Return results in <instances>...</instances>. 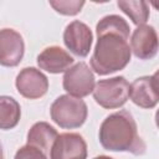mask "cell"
Here are the masks:
<instances>
[{
	"instance_id": "1",
	"label": "cell",
	"mask_w": 159,
	"mask_h": 159,
	"mask_svg": "<svg viewBox=\"0 0 159 159\" xmlns=\"http://www.w3.org/2000/svg\"><path fill=\"white\" fill-rule=\"evenodd\" d=\"M98 138L101 145L109 152H128L133 155H142L147 150V144L138 134L132 113L125 109L106 117L99 127Z\"/></svg>"
},
{
	"instance_id": "2",
	"label": "cell",
	"mask_w": 159,
	"mask_h": 159,
	"mask_svg": "<svg viewBox=\"0 0 159 159\" xmlns=\"http://www.w3.org/2000/svg\"><path fill=\"white\" fill-rule=\"evenodd\" d=\"M96 34L98 39L91 57V68L99 76L123 70L132 56L129 34L113 31H96Z\"/></svg>"
},
{
	"instance_id": "3",
	"label": "cell",
	"mask_w": 159,
	"mask_h": 159,
	"mask_svg": "<svg viewBox=\"0 0 159 159\" xmlns=\"http://www.w3.org/2000/svg\"><path fill=\"white\" fill-rule=\"evenodd\" d=\"M51 119L63 129L80 128L87 119L88 108L83 99L62 94L57 97L50 108Z\"/></svg>"
},
{
	"instance_id": "4",
	"label": "cell",
	"mask_w": 159,
	"mask_h": 159,
	"mask_svg": "<svg viewBox=\"0 0 159 159\" xmlns=\"http://www.w3.org/2000/svg\"><path fill=\"white\" fill-rule=\"evenodd\" d=\"M93 98L106 109H116L125 104L129 98V82L123 76L99 80L94 84Z\"/></svg>"
},
{
	"instance_id": "5",
	"label": "cell",
	"mask_w": 159,
	"mask_h": 159,
	"mask_svg": "<svg viewBox=\"0 0 159 159\" xmlns=\"http://www.w3.org/2000/svg\"><path fill=\"white\" fill-rule=\"evenodd\" d=\"M94 84V75L84 62H78L70 67L62 78L63 89L67 94L76 98H83L91 94Z\"/></svg>"
},
{
	"instance_id": "6",
	"label": "cell",
	"mask_w": 159,
	"mask_h": 159,
	"mask_svg": "<svg viewBox=\"0 0 159 159\" xmlns=\"http://www.w3.org/2000/svg\"><path fill=\"white\" fill-rule=\"evenodd\" d=\"M48 159H87V143L78 133L58 134Z\"/></svg>"
},
{
	"instance_id": "7",
	"label": "cell",
	"mask_w": 159,
	"mask_h": 159,
	"mask_svg": "<svg viewBox=\"0 0 159 159\" xmlns=\"http://www.w3.org/2000/svg\"><path fill=\"white\" fill-rule=\"evenodd\" d=\"M15 86L17 92L27 99L43 97L48 89L47 77L35 67H25L16 76Z\"/></svg>"
},
{
	"instance_id": "8",
	"label": "cell",
	"mask_w": 159,
	"mask_h": 159,
	"mask_svg": "<svg viewBox=\"0 0 159 159\" xmlns=\"http://www.w3.org/2000/svg\"><path fill=\"white\" fill-rule=\"evenodd\" d=\"M63 42L73 55L86 57L91 51L93 34L84 22L75 20L66 26L63 31Z\"/></svg>"
},
{
	"instance_id": "9",
	"label": "cell",
	"mask_w": 159,
	"mask_h": 159,
	"mask_svg": "<svg viewBox=\"0 0 159 159\" xmlns=\"http://www.w3.org/2000/svg\"><path fill=\"white\" fill-rule=\"evenodd\" d=\"M158 73L153 76H143L135 78L129 84V98L138 107L150 109L154 108L159 99Z\"/></svg>"
},
{
	"instance_id": "10",
	"label": "cell",
	"mask_w": 159,
	"mask_h": 159,
	"mask_svg": "<svg viewBox=\"0 0 159 159\" xmlns=\"http://www.w3.org/2000/svg\"><path fill=\"white\" fill-rule=\"evenodd\" d=\"M25 53L22 36L14 29L0 30V65L5 67L17 66Z\"/></svg>"
},
{
	"instance_id": "11",
	"label": "cell",
	"mask_w": 159,
	"mask_h": 159,
	"mask_svg": "<svg viewBox=\"0 0 159 159\" xmlns=\"http://www.w3.org/2000/svg\"><path fill=\"white\" fill-rule=\"evenodd\" d=\"M130 51L139 60H150L158 52V35L153 26L140 25L130 37Z\"/></svg>"
},
{
	"instance_id": "12",
	"label": "cell",
	"mask_w": 159,
	"mask_h": 159,
	"mask_svg": "<svg viewBox=\"0 0 159 159\" xmlns=\"http://www.w3.org/2000/svg\"><path fill=\"white\" fill-rule=\"evenodd\" d=\"M73 57L60 46L46 47L37 56V65L41 70L50 73L66 72L73 65Z\"/></svg>"
},
{
	"instance_id": "13",
	"label": "cell",
	"mask_w": 159,
	"mask_h": 159,
	"mask_svg": "<svg viewBox=\"0 0 159 159\" xmlns=\"http://www.w3.org/2000/svg\"><path fill=\"white\" fill-rule=\"evenodd\" d=\"M57 135V130L51 124L47 122H37L30 128L27 133V144L37 148L48 158L52 144Z\"/></svg>"
},
{
	"instance_id": "14",
	"label": "cell",
	"mask_w": 159,
	"mask_h": 159,
	"mask_svg": "<svg viewBox=\"0 0 159 159\" xmlns=\"http://www.w3.org/2000/svg\"><path fill=\"white\" fill-rule=\"evenodd\" d=\"M21 117L19 102L10 96H0V129L7 130L17 125Z\"/></svg>"
},
{
	"instance_id": "15",
	"label": "cell",
	"mask_w": 159,
	"mask_h": 159,
	"mask_svg": "<svg viewBox=\"0 0 159 159\" xmlns=\"http://www.w3.org/2000/svg\"><path fill=\"white\" fill-rule=\"evenodd\" d=\"M118 7L132 20L137 26L145 25L149 19V5L147 1H134V0H119L117 2Z\"/></svg>"
},
{
	"instance_id": "16",
	"label": "cell",
	"mask_w": 159,
	"mask_h": 159,
	"mask_svg": "<svg viewBox=\"0 0 159 159\" xmlns=\"http://www.w3.org/2000/svg\"><path fill=\"white\" fill-rule=\"evenodd\" d=\"M84 1L80 0H57V1H50V5L53 7V10L61 15L66 16H73L81 12Z\"/></svg>"
},
{
	"instance_id": "17",
	"label": "cell",
	"mask_w": 159,
	"mask_h": 159,
	"mask_svg": "<svg viewBox=\"0 0 159 159\" xmlns=\"http://www.w3.org/2000/svg\"><path fill=\"white\" fill-rule=\"evenodd\" d=\"M14 159H48V158L37 148L26 144L16 152Z\"/></svg>"
},
{
	"instance_id": "18",
	"label": "cell",
	"mask_w": 159,
	"mask_h": 159,
	"mask_svg": "<svg viewBox=\"0 0 159 159\" xmlns=\"http://www.w3.org/2000/svg\"><path fill=\"white\" fill-rule=\"evenodd\" d=\"M93 159H113V158L107 157V155H98V157H96V158H93Z\"/></svg>"
},
{
	"instance_id": "19",
	"label": "cell",
	"mask_w": 159,
	"mask_h": 159,
	"mask_svg": "<svg viewBox=\"0 0 159 159\" xmlns=\"http://www.w3.org/2000/svg\"><path fill=\"white\" fill-rule=\"evenodd\" d=\"M0 159H4V153H2V147H1V143H0Z\"/></svg>"
}]
</instances>
